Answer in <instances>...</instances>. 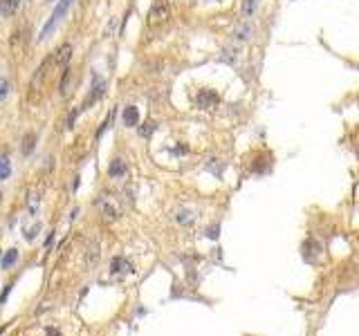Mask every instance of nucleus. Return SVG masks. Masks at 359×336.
Wrapping results in <instances>:
<instances>
[{
	"label": "nucleus",
	"mask_w": 359,
	"mask_h": 336,
	"mask_svg": "<svg viewBox=\"0 0 359 336\" xmlns=\"http://www.w3.org/2000/svg\"><path fill=\"white\" fill-rule=\"evenodd\" d=\"M72 2H74V0H58V5L54 7V14H52V16H50V21L45 23V27H43L41 36H38V38H41V41H45V38H48L50 34H52V29L58 25V21H61V18H63L65 14H68V9H70V7H72Z\"/></svg>",
	"instance_id": "obj_1"
},
{
	"label": "nucleus",
	"mask_w": 359,
	"mask_h": 336,
	"mask_svg": "<svg viewBox=\"0 0 359 336\" xmlns=\"http://www.w3.org/2000/svg\"><path fill=\"white\" fill-rule=\"evenodd\" d=\"M166 18H169V5H166L164 0H155L153 9L148 14V25L157 27V25H162V23H166Z\"/></svg>",
	"instance_id": "obj_2"
},
{
	"label": "nucleus",
	"mask_w": 359,
	"mask_h": 336,
	"mask_svg": "<svg viewBox=\"0 0 359 336\" xmlns=\"http://www.w3.org/2000/svg\"><path fill=\"white\" fill-rule=\"evenodd\" d=\"M303 258H306V263L317 264L319 260H321V247H319V242L308 240L306 244H303Z\"/></svg>",
	"instance_id": "obj_3"
},
{
	"label": "nucleus",
	"mask_w": 359,
	"mask_h": 336,
	"mask_svg": "<svg viewBox=\"0 0 359 336\" xmlns=\"http://www.w3.org/2000/svg\"><path fill=\"white\" fill-rule=\"evenodd\" d=\"M196 103H198V108L209 110V108H213V105L218 103V95L213 92V90H200L198 96H196Z\"/></svg>",
	"instance_id": "obj_4"
},
{
	"label": "nucleus",
	"mask_w": 359,
	"mask_h": 336,
	"mask_svg": "<svg viewBox=\"0 0 359 336\" xmlns=\"http://www.w3.org/2000/svg\"><path fill=\"white\" fill-rule=\"evenodd\" d=\"M21 7V0H0V14L2 18H11Z\"/></svg>",
	"instance_id": "obj_5"
},
{
	"label": "nucleus",
	"mask_w": 359,
	"mask_h": 336,
	"mask_svg": "<svg viewBox=\"0 0 359 336\" xmlns=\"http://www.w3.org/2000/svg\"><path fill=\"white\" fill-rule=\"evenodd\" d=\"M108 175H110L112 179L126 177V162H124V159H112L110 168H108Z\"/></svg>",
	"instance_id": "obj_6"
},
{
	"label": "nucleus",
	"mask_w": 359,
	"mask_h": 336,
	"mask_svg": "<svg viewBox=\"0 0 359 336\" xmlns=\"http://www.w3.org/2000/svg\"><path fill=\"white\" fill-rule=\"evenodd\" d=\"M70 56H72V45L65 43V45H61V48L56 49V54H54V65H65L70 61Z\"/></svg>",
	"instance_id": "obj_7"
},
{
	"label": "nucleus",
	"mask_w": 359,
	"mask_h": 336,
	"mask_svg": "<svg viewBox=\"0 0 359 336\" xmlns=\"http://www.w3.org/2000/svg\"><path fill=\"white\" fill-rule=\"evenodd\" d=\"M95 81H97V83H95V88H92V92L88 95V99H85L83 108H85V105H90V103H95V101L99 99L101 95H103V90H106V83H103V81H101L99 76H95Z\"/></svg>",
	"instance_id": "obj_8"
},
{
	"label": "nucleus",
	"mask_w": 359,
	"mask_h": 336,
	"mask_svg": "<svg viewBox=\"0 0 359 336\" xmlns=\"http://www.w3.org/2000/svg\"><path fill=\"white\" fill-rule=\"evenodd\" d=\"M128 269H130V264L126 263V258H122V256L112 258V264H110V271L112 273H126Z\"/></svg>",
	"instance_id": "obj_9"
},
{
	"label": "nucleus",
	"mask_w": 359,
	"mask_h": 336,
	"mask_svg": "<svg viewBox=\"0 0 359 336\" xmlns=\"http://www.w3.org/2000/svg\"><path fill=\"white\" fill-rule=\"evenodd\" d=\"M137 121H139V112H137V108H132V105H128L126 110H124V123H126V126H137Z\"/></svg>",
	"instance_id": "obj_10"
},
{
	"label": "nucleus",
	"mask_w": 359,
	"mask_h": 336,
	"mask_svg": "<svg viewBox=\"0 0 359 336\" xmlns=\"http://www.w3.org/2000/svg\"><path fill=\"white\" fill-rule=\"evenodd\" d=\"M16 263H18V251L16 249H9L5 253V258H2V269H11Z\"/></svg>",
	"instance_id": "obj_11"
},
{
	"label": "nucleus",
	"mask_w": 359,
	"mask_h": 336,
	"mask_svg": "<svg viewBox=\"0 0 359 336\" xmlns=\"http://www.w3.org/2000/svg\"><path fill=\"white\" fill-rule=\"evenodd\" d=\"M70 83H72V70H65V74H63V81H61V95L63 96H68L70 95Z\"/></svg>",
	"instance_id": "obj_12"
},
{
	"label": "nucleus",
	"mask_w": 359,
	"mask_h": 336,
	"mask_svg": "<svg viewBox=\"0 0 359 336\" xmlns=\"http://www.w3.org/2000/svg\"><path fill=\"white\" fill-rule=\"evenodd\" d=\"M34 142H36V137H34L32 132H29V135H25V139H23V152H25V155H29V152H32Z\"/></svg>",
	"instance_id": "obj_13"
},
{
	"label": "nucleus",
	"mask_w": 359,
	"mask_h": 336,
	"mask_svg": "<svg viewBox=\"0 0 359 336\" xmlns=\"http://www.w3.org/2000/svg\"><path fill=\"white\" fill-rule=\"evenodd\" d=\"M256 0H245V5H243V16H252L254 11H256Z\"/></svg>",
	"instance_id": "obj_14"
},
{
	"label": "nucleus",
	"mask_w": 359,
	"mask_h": 336,
	"mask_svg": "<svg viewBox=\"0 0 359 336\" xmlns=\"http://www.w3.org/2000/svg\"><path fill=\"white\" fill-rule=\"evenodd\" d=\"M0 164H2V175H0V177H2V179H7V177H9V170H11L9 155H7V152H5V155H2V162H0Z\"/></svg>",
	"instance_id": "obj_15"
},
{
	"label": "nucleus",
	"mask_w": 359,
	"mask_h": 336,
	"mask_svg": "<svg viewBox=\"0 0 359 336\" xmlns=\"http://www.w3.org/2000/svg\"><path fill=\"white\" fill-rule=\"evenodd\" d=\"M7 95H9V81L2 79V90H0V99H7Z\"/></svg>",
	"instance_id": "obj_16"
},
{
	"label": "nucleus",
	"mask_w": 359,
	"mask_h": 336,
	"mask_svg": "<svg viewBox=\"0 0 359 336\" xmlns=\"http://www.w3.org/2000/svg\"><path fill=\"white\" fill-rule=\"evenodd\" d=\"M151 130H153V123H144V126L139 128V135L146 137V135H151Z\"/></svg>",
	"instance_id": "obj_17"
},
{
	"label": "nucleus",
	"mask_w": 359,
	"mask_h": 336,
	"mask_svg": "<svg viewBox=\"0 0 359 336\" xmlns=\"http://www.w3.org/2000/svg\"><path fill=\"white\" fill-rule=\"evenodd\" d=\"M178 220L180 222H189L191 220V213H189V211H182V213L178 216Z\"/></svg>",
	"instance_id": "obj_18"
},
{
	"label": "nucleus",
	"mask_w": 359,
	"mask_h": 336,
	"mask_svg": "<svg viewBox=\"0 0 359 336\" xmlns=\"http://www.w3.org/2000/svg\"><path fill=\"white\" fill-rule=\"evenodd\" d=\"M206 236H209V238H218V226H216V229H209V233H206Z\"/></svg>",
	"instance_id": "obj_19"
},
{
	"label": "nucleus",
	"mask_w": 359,
	"mask_h": 336,
	"mask_svg": "<svg viewBox=\"0 0 359 336\" xmlns=\"http://www.w3.org/2000/svg\"><path fill=\"white\" fill-rule=\"evenodd\" d=\"M77 216H79V209H74L72 213H70V222H72V220H77Z\"/></svg>",
	"instance_id": "obj_20"
},
{
	"label": "nucleus",
	"mask_w": 359,
	"mask_h": 336,
	"mask_svg": "<svg viewBox=\"0 0 359 336\" xmlns=\"http://www.w3.org/2000/svg\"><path fill=\"white\" fill-rule=\"evenodd\" d=\"M50 336H58V334H56V332H54V334H50Z\"/></svg>",
	"instance_id": "obj_21"
},
{
	"label": "nucleus",
	"mask_w": 359,
	"mask_h": 336,
	"mask_svg": "<svg viewBox=\"0 0 359 336\" xmlns=\"http://www.w3.org/2000/svg\"><path fill=\"white\" fill-rule=\"evenodd\" d=\"M48 2H52V0H48Z\"/></svg>",
	"instance_id": "obj_22"
}]
</instances>
